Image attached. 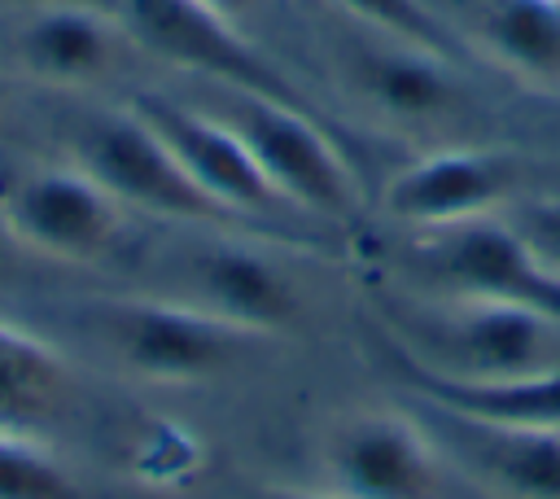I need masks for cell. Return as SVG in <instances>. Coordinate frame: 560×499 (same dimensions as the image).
Here are the masks:
<instances>
[{
    "mask_svg": "<svg viewBox=\"0 0 560 499\" xmlns=\"http://www.w3.org/2000/svg\"><path fill=\"white\" fill-rule=\"evenodd\" d=\"M402 324L416 333L398 341V359L455 381H503L560 363V320L516 302L451 293Z\"/></svg>",
    "mask_w": 560,
    "mask_h": 499,
    "instance_id": "obj_1",
    "label": "cell"
},
{
    "mask_svg": "<svg viewBox=\"0 0 560 499\" xmlns=\"http://www.w3.org/2000/svg\"><path fill=\"white\" fill-rule=\"evenodd\" d=\"M92 324L127 372L162 385L210 381L262 341L223 315L175 298H109L92 306Z\"/></svg>",
    "mask_w": 560,
    "mask_h": 499,
    "instance_id": "obj_2",
    "label": "cell"
},
{
    "mask_svg": "<svg viewBox=\"0 0 560 499\" xmlns=\"http://www.w3.org/2000/svg\"><path fill=\"white\" fill-rule=\"evenodd\" d=\"M122 26L136 48L149 57L214 79L228 92L245 96H271L289 105H306V96L293 88V79L241 31V22L197 4V0H122Z\"/></svg>",
    "mask_w": 560,
    "mask_h": 499,
    "instance_id": "obj_3",
    "label": "cell"
},
{
    "mask_svg": "<svg viewBox=\"0 0 560 499\" xmlns=\"http://www.w3.org/2000/svg\"><path fill=\"white\" fill-rule=\"evenodd\" d=\"M228 123L249 144L258 171L267 175L271 193L289 206H302L324 219H346L359 210V179L346 162L341 144L324 131L315 109L271 101V96H245L232 92Z\"/></svg>",
    "mask_w": 560,
    "mask_h": 499,
    "instance_id": "obj_4",
    "label": "cell"
},
{
    "mask_svg": "<svg viewBox=\"0 0 560 499\" xmlns=\"http://www.w3.org/2000/svg\"><path fill=\"white\" fill-rule=\"evenodd\" d=\"M411 254L446 293L516 302L560 320V276L534 254L503 210L429 228L411 241Z\"/></svg>",
    "mask_w": 560,
    "mask_h": 499,
    "instance_id": "obj_5",
    "label": "cell"
},
{
    "mask_svg": "<svg viewBox=\"0 0 560 499\" xmlns=\"http://www.w3.org/2000/svg\"><path fill=\"white\" fill-rule=\"evenodd\" d=\"M79 166L122 210H144L153 219H184V223H223L228 219L192 184V175L179 166L171 144L149 127V118L136 114L131 105L96 118L79 136Z\"/></svg>",
    "mask_w": 560,
    "mask_h": 499,
    "instance_id": "obj_6",
    "label": "cell"
},
{
    "mask_svg": "<svg viewBox=\"0 0 560 499\" xmlns=\"http://www.w3.org/2000/svg\"><path fill=\"white\" fill-rule=\"evenodd\" d=\"M521 184L525 162L516 153L481 144H442L398 166L385 179L381 206L389 219L429 232L508 210L521 197Z\"/></svg>",
    "mask_w": 560,
    "mask_h": 499,
    "instance_id": "obj_7",
    "label": "cell"
},
{
    "mask_svg": "<svg viewBox=\"0 0 560 499\" xmlns=\"http://www.w3.org/2000/svg\"><path fill=\"white\" fill-rule=\"evenodd\" d=\"M18 245L61 258V263H96L105 258L127 223V210L74 162V166H39L22 175L0 206Z\"/></svg>",
    "mask_w": 560,
    "mask_h": 499,
    "instance_id": "obj_8",
    "label": "cell"
},
{
    "mask_svg": "<svg viewBox=\"0 0 560 499\" xmlns=\"http://www.w3.org/2000/svg\"><path fill=\"white\" fill-rule=\"evenodd\" d=\"M337 499H433L442 451L424 420L402 411H350L324 442Z\"/></svg>",
    "mask_w": 560,
    "mask_h": 499,
    "instance_id": "obj_9",
    "label": "cell"
},
{
    "mask_svg": "<svg viewBox=\"0 0 560 499\" xmlns=\"http://www.w3.org/2000/svg\"><path fill=\"white\" fill-rule=\"evenodd\" d=\"M9 48L18 70L44 88H92L109 79L122 66V53L136 44L122 18L96 4L44 0L18 18Z\"/></svg>",
    "mask_w": 560,
    "mask_h": 499,
    "instance_id": "obj_10",
    "label": "cell"
},
{
    "mask_svg": "<svg viewBox=\"0 0 560 499\" xmlns=\"http://www.w3.org/2000/svg\"><path fill=\"white\" fill-rule=\"evenodd\" d=\"M136 114L149 118V127L171 144L179 166L192 175V184L232 219V214H262L280 206L267 175L258 171L249 144L228 118H210L201 109L175 105L166 96H136Z\"/></svg>",
    "mask_w": 560,
    "mask_h": 499,
    "instance_id": "obj_11",
    "label": "cell"
},
{
    "mask_svg": "<svg viewBox=\"0 0 560 499\" xmlns=\"http://www.w3.org/2000/svg\"><path fill=\"white\" fill-rule=\"evenodd\" d=\"M424 407V429L438 451H451L481 486L503 499H560V429H521L468 420L442 407Z\"/></svg>",
    "mask_w": 560,
    "mask_h": 499,
    "instance_id": "obj_12",
    "label": "cell"
},
{
    "mask_svg": "<svg viewBox=\"0 0 560 499\" xmlns=\"http://www.w3.org/2000/svg\"><path fill=\"white\" fill-rule=\"evenodd\" d=\"M188 276L197 289V306L223 315L228 324H236L254 337H271L280 328L298 324V315H302L293 276L284 271L280 258H271L258 245L210 241V245L192 250Z\"/></svg>",
    "mask_w": 560,
    "mask_h": 499,
    "instance_id": "obj_13",
    "label": "cell"
},
{
    "mask_svg": "<svg viewBox=\"0 0 560 499\" xmlns=\"http://www.w3.org/2000/svg\"><path fill=\"white\" fill-rule=\"evenodd\" d=\"M350 83L372 114L398 127H433L459 114L464 83L451 57H438L416 44L381 39L350 61Z\"/></svg>",
    "mask_w": 560,
    "mask_h": 499,
    "instance_id": "obj_14",
    "label": "cell"
},
{
    "mask_svg": "<svg viewBox=\"0 0 560 499\" xmlns=\"http://www.w3.org/2000/svg\"><path fill=\"white\" fill-rule=\"evenodd\" d=\"M398 368H402V381L429 407H442L468 420H490V425L560 429V363L525 372V376H503V381H455V376L411 368L402 359Z\"/></svg>",
    "mask_w": 560,
    "mask_h": 499,
    "instance_id": "obj_15",
    "label": "cell"
},
{
    "mask_svg": "<svg viewBox=\"0 0 560 499\" xmlns=\"http://www.w3.org/2000/svg\"><path fill=\"white\" fill-rule=\"evenodd\" d=\"M74 398L70 359L39 333L0 320V433L35 438Z\"/></svg>",
    "mask_w": 560,
    "mask_h": 499,
    "instance_id": "obj_16",
    "label": "cell"
},
{
    "mask_svg": "<svg viewBox=\"0 0 560 499\" xmlns=\"http://www.w3.org/2000/svg\"><path fill=\"white\" fill-rule=\"evenodd\" d=\"M481 48L529 83L560 79V4L556 0H490Z\"/></svg>",
    "mask_w": 560,
    "mask_h": 499,
    "instance_id": "obj_17",
    "label": "cell"
},
{
    "mask_svg": "<svg viewBox=\"0 0 560 499\" xmlns=\"http://www.w3.org/2000/svg\"><path fill=\"white\" fill-rule=\"evenodd\" d=\"M332 4L346 9L350 18H359L363 26H372L381 39L416 44V48H429V53L451 57V61H464L468 57L464 39L424 0H332Z\"/></svg>",
    "mask_w": 560,
    "mask_h": 499,
    "instance_id": "obj_18",
    "label": "cell"
},
{
    "mask_svg": "<svg viewBox=\"0 0 560 499\" xmlns=\"http://www.w3.org/2000/svg\"><path fill=\"white\" fill-rule=\"evenodd\" d=\"M0 499H83V490L48 446L0 433Z\"/></svg>",
    "mask_w": 560,
    "mask_h": 499,
    "instance_id": "obj_19",
    "label": "cell"
},
{
    "mask_svg": "<svg viewBox=\"0 0 560 499\" xmlns=\"http://www.w3.org/2000/svg\"><path fill=\"white\" fill-rule=\"evenodd\" d=\"M512 223H516V232L534 245V254L560 276V197H542V193H534V197H516L508 210H503Z\"/></svg>",
    "mask_w": 560,
    "mask_h": 499,
    "instance_id": "obj_20",
    "label": "cell"
},
{
    "mask_svg": "<svg viewBox=\"0 0 560 499\" xmlns=\"http://www.w3.org/2000/svg\"><path fill=\"white\" fill-rule=\"evenodd\" d=\"M197 4H206V9H214L223 18H232V22H245L262 0H197Z\"/></svg>",
    "mask_w": 560,
    "mask_h": 499,
    "instance_id": "obj_21",
    "label": "cell"
},
{
    "mask_svg": "<svg viewBox=\"0 0 560 499\" xmlns=\"http://www.w3.org/2000/svg\"><path fill=\"white\" fill-rule=\"evenodd\" d=\"M262 499H337L332 490H324V495H315V490H267Z\"/></svg>",
    "mask_w": 560,
    "mask_h": 499,
    "instance_id": "obj_22",
    "label": "cell"
},
{
    "mask_svg": "<svg viewBox=\"0 0 560 499\" xmlns=\"http://www.w3.org/2000/svg\"><path fill=\"white\" fill-rule=\"evenodd\" d=\"M9 241H13V232H9V223H4V214H0V263H4V250H9Z\"/></svg>",
    "mask_w": 560,
    "mask_h": 499,
    "instance_id": "obj_23",
    "label": "cell"
},
{
    "mask_svg": "<svg viewBox=\"0 0 560 499\" xmlns=\"http://www.w3.org/2000/svg\"><path fill=\"white\" fill-rule=\"evenodd\" d=\"M0 109H4V101H0Z\"/></svg>",
    "mask_w": 560,
    "mask_h": 499,
    "instance_id": "obj_24",
    "label": "cell"
},
{
    "mask_svg": "<svg viewBox=\"0 0 560 499\" xmlns=\"http://www.w3.org/2000/svg\"><path fill=\"white\" fill-rule=\"evenodd\" d=\"M556 4H560V0H556Z\"/></svg>",
    "mask_w": 560,
    "mask_h": 499,
    "instance_id": "obj_25",
    "label": "cell"
}]
</instances>
